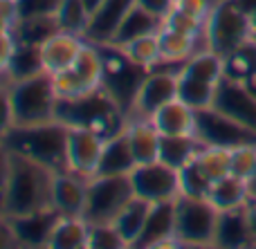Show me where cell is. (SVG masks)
<instances>
[{"label": "cell", "mask_w": 256, "mask_h": 249, "mask_svg": "<svg viewBox=\"0 0 256 249\" xmlns=\"http://www.w3.org/2000/svg\"><path fill=\"white\" fill-rule=\"evenodd\" d=\"M54 171L4 151L2 216H25L50 207Z\"/></svg>", "instance_id": "1"}, {"label": "cell", "mask_w": 256, "mask_h": 249, "mask_svg": "<svg viewBox=\"0 0 256 249\" xmlns=\"http://www.w3.org/2000/svg\"><path fill=\"white\" fill-rule=\"evenodd\" d=\"M2 148L54 173L68 171V126L56 119L34 126L2 128Z\"/></svg>", "instance_id": "2"}, {"label": "cell", "mask_w": 256, "mask_h": 249, "mask_svg": "<svg viewBox=\"0 0 256 249\" xmlns=\"http://www.w3.org/2000/svg\"><path fill=\"white\" fill-rule=\"evenodd\" d=\"M56 92L52 74L27 76L4 83V126H34L56 119Z\"/></svg>", "instance_id": "3"}, {"label": "cell", "mask_w": 256, "mask_h": 249, "mask_svg": "<svg viewBox=\"0 0 256 249\" xmlns=\"http://www.w3.org/2000/svg\"><path fill=\"white\" fill-rule=\"evenodd\" d=\"M56 121L66 126H84L104 139L120 135L128 124V112L106 88H97L74 99L56 101Z\"/></svg>", "instance_id": "4"}, {"label": "cell", "mask_w": 256, "mask_h": 249, "mask_svg": "<svg viewBox=\"0 0 256 249\" xmlns=\"http://www.w3.org/2000/svg\"><path fill=\"white\" fill-rule=\"evenodd\" d=\"M218 211L207 198L176 200V241L178 247H209L214 245L218 227Z\"/></svg>", "instance_id": "5"}, {"label": "cell", "mask_w": 256, "mask_h": 249, "mask_svg": "<svg viewBox=\"0 0 256 249\" xmlns=\"http://www.w3.org/2000/svg\"><path fill=\"white\" fill-rule=\"evenodd\" d=\"M202 38L209 49L227 56L250 38V16L236 0H218L207 16Z\"/></svg>", "instance_id": "6"}, {"label": "cell", "mask_w": 256, "mask_h": 249, "mask_svg": "<svg viewBox=\"0 0 256 249\" xmlns=\"http://www.w3.org/2000/svg\"><path fill=\"white\" fill-rule=\"evenodd\" d=\"M132 196L135 193L128 175H94L88 180L84 218L90 225L112 223Z\"/></svg>", "instance_id": "7"}, {"label": "cell", "mask_w": 256, "mask_h": 249, "mask_svg": "<svg viewBox=\"0 0 256 249\" xmlns=\"http://www.w3.org/2000/svg\"><path fill=\"white\" fill-rule=\"evenodd\" d=\"M104 54V88L117 99L122 108L130 117V108L135 101V94L140 90L142 81L146 79L148 70L140 67L137 63H132L130 58L124 54V49L120 45L104 43L99 45Z\"/></svg>", "instance_id": "8"}, {"label": "cell", "mask_w": 256, "mask_h": 249, "mask_svg": "<svg viewBox=\"0 0 256 249\" xmlns=\"http://www.w3.org/2000/svg\"><path fill=\"white\" fill-rule=\"evenodd\" d=\"M196 137L204 146H220L234 151L245 144H256V130L248 128L245 124L220 112L218 108H204V110H198Z\"/></svg>", "instance_id": "9"}, {"label": "cell", "mask_w": 256, "mask_h": 249, "mask_svg": "<svg viewBox=\"0 0 256 249\" xmlns=\"http://www.w3.org/2000/svg\"><path fill=\"white\" fill-rule=\"evenodd\" d=\"M132 193L148 202H166L180 198V171L155 160L148 164H137L128 173Z\"/></svg>", "instance_id": "10"}, {"label": "cell", "mask_w": 256, "mask_h": 249, "mask_svg": "<svg viewBox=\"0 0 256 249\" xmlns=\"http://www.w3.org/2000/svg\"><path fill=\"white\" fill-rule=\"evenodd\" d=\"M178 74L180 70L166 65H158L148 70L146 79L142 81L130 108V117H153L162 106L178 99Z\"/></svg>", "instance_id": "11"}, {"label": "cell", "mask_w": 256, "mask_h": 249, "mask_svg": "<svg viewBox=\"0 0 256 249\" xmlns=\"http://www.w3.org/2000/svg\"><path fill=\"white\" fill-rule=\"evenodd\" d=\"M106 139L84 126H68V171L90 180L99 173Z\"/></svg>", "instance_id": "12"}, {"label": "cell", "mask_w": 256, "mask_h": 249, "mask_svg": "<svg viewBox=\"0 0 256 249\" xmlns=\"http://www.w3.org/2000/svg\"><path fill=\"white\" fill-rule=\"evenodd\" d=\"M58 211L52 207H45L34 214L25 216H2V227L16 245L22 247H48L50 234L54 223L58 220Z\"/></svg>", "instance_id": "13"}, {"label": "cell", "mask_w": 256, "mask_h": 249, "mask_svg": "<svg viewBox=\"0 0 256 249\" xmlns=\"http://www.w3.org/2000/svg\"><path fill=\"white\" fill-rule=\"evenodd\" d=\"M86 196H88V180L72 171H56L52 175V191L50 207L61 216H84Z\"/></svg>", "instance_id": "14"}, {"label": "cell", "mask_w": 256, "mask_h": 249, "mask_svg": "<svg viewBox=\"0 0 256 249\" xmlns=\"http://www.w3.org/2000/svg\"><path fill=\"white\" fill-rule=\"evenodd\" d=\"M214 108L256 130V97L238 81L222 79V83L218 85Z\"/></svg>", "instance_id": "15"}, {"label": "cell", "mask_w": 256, "mask_h": 249, "mask_svg": "<svg viewBox=\"0 0 256 249\" xmlns=\"http://www.w3.org/2000/svg\"><path fill=\"white\" fill-rule=\"evenodd\" d=\"M135 247H178L176 241V200L155 202L146 227Z\"/></svg>", "instance_id": "16"}, {"label": "cell", "mask_w": 256, "mask_h": 249, "mask_svg": "<svg viewBox=\"0 0 256 249\" xmlns=\"http://www.w3.org/2000/svg\"><path fill=\"white\" fill-rule=\"evenodd\" d=\"M135 7V0H104L94 13L90 16L88 29H86L84 38L88 43L104 45L110 43L115 31L120 29L122 20L126 18V13Z\"/></svg>", "instance_id": "17"}, {"label": "cell", "mask_w": 256, "mask_h": 249, "mask_svg": "<svg viewBox=\"0 0 256 249\" xmlns=\"http://www.w3.org/2000/svg\"><path fill=\"white\" fill-rule=\"evenodd\" d=\"M86 38L72 31H56L50 36L43 45H40V58H43V67L48 74H56L68 67L74 65L79 52L84 49Z\"/></svg>", "instance_id": "18"}, {"label": "cell", "mask_w": 256, "mask_h": 249, "mask_svg": "<svg viewBox=\"0 0 256 249\" xmlns=\"http://www.w3.org/2000/svg\"><path fill=\"white\" fill-rule=\"evenodd\" d=\"M128 144H130L132 157L137 164H148L160 157V130L153 126L148 117H128V124L124 128Z\"/></svg>", "instance_id": "19"}, {"label": "cell", "mask_w": 256, "mask_h": 249, "mask_svg": "<svg viewBox=\"0 0 256 249\" xmlns=\"http://www.w3.org/2000/svg\"><path fill=\"white\" fill-rule=\"evenodd\" d=\"M150 121L160 130V135H196L198 110H194L180 99H173L166 106L160 108L150 117Z\"/></svg>", "instance_id": "20"}, {"label": "cell", "mask_w": 256, "mask_h": 249, "mask_svg": "<svg viewBox=\"0 0 256 249\" xmlns=\"http://www.w3.org/2000/svg\"><path fill=\"white\" fill-rule=\"evenodd\" d=\"M252 198V187L248 180H240L236 175H225V178L216 180L212 184L207 193V200L214 205V209L218 214L222 211H234V209H243Z\"/></svg>", "instance_id": "21"}, {"label": "cell", "mask_w": 256, "mask_h": 249, "mask_svg": "<svg viewBox=\"0 0 256 249\" xmlns=\"http://www.w3.org/2000/svg\"><path fill=\"white\" fill-rule=\"evenodd\" d=\"M90 223L84 216H58L50 234V249H88Z\"/></svg>", "instance_id": "22"}, {"label": "cell", "mask_w": 256, "mask_h": 249, "mask_svg": "<svg viewBox=\"0 0 256 249\" xmlns=\"http://www.w3.org/2000/svg\"><path fill=\"white\" fill-rule=\"evenodd\" d=\"M214 245L225 247V249H240V247L252 245V234H250L245 207L243 209H234V211H222L218 216Z\"/></svg>", "instance_id": "23"}, {"label": "cell", "mask_w": 256, "mask_h": 249, "mask_svg": "<svg viewBox=\"0 0 256 249\" xmlns=\"http://www.w3.org/2000/svg\"><path fill=\"white\" fill-rule=\"evenodd\" d=\"M150 207H153V202L144 200V198L132 196L130 200L126 202L124 209L117 214V218L112 220V225L120 229L122 238L126 241L128 247L137 245V241H140L142 232H144V227H146V220H148Z\"/></svg>", "instance_id": "24"}, {"label": "cell", "mask_w": 256, "mask_h": 249, "mask_svg": "<svg viewBox=\"0 0 256 249\" xmlns=\"http://www.w3.org/2000/svg\"><path fill=\"white\" fill-rule=\"evenodd\" d=\"M200 148H202V142L196 135H162L158 160L171 166V169L180 171L182 166L196 160Z\"/></svg>", "instance_id": "25"}, {"label": "cell", "mask_w": 256, "mask_h": 249, "mask_svg": "<svg viewBox=\"0 0 256 249\" xmlns=\"http://www.w3.org/2000/svg\"><path fill=\"white\" fill-rule=\"evenodd\" d=\"M135 166H137V162L132 157L130 144H128V137L124 130L120 135H115V137L106 139L97 175H128Z\"/></svg>", "instance_id": "26"}, {"label": "cell", "mask_w": 256, "mask_h": 249, "mask_svg": "<svg viewBox=\"0 0 256 249\" xmlns=\"http://www.w3.org/2000/svg\"><path fill=\"white\" fill-rule=\"evenodd\" d=\"M158 38H160V49H162L164 65L182 67L186 58L196 54L198 36H191V34H184V31H178V29H171V27L162 25L158 31Z\"/></svg>", "instance_id": "27"}, {"label": "cell", "mask_w": 256, "mask_h": 249, "mask_svg": "<svg viewBox=\"0 0 256 249\" xmlns=\"http://www.w3.org/2000/svg\"><path fill=\"white\" fill-rule=\"evenodd\" d=\"M180 72H184V74L194 76L198 81H204V83L220 85L222 79H225V58L220 54H216L214 49L204 47L202 52H196L194 56L186 58Z\"/></svg>", "instance_id": "28"}, {"label": "cell", "mask_w": 256, "mask_h": 249, "mask_svg": "<svg viewBox=\"0 0 256 249\" xmlns=\"http://www.w3.org/2000/svg\"><path fill=\"white\" fill-rule=\"evenodd\" d=\"M162 27V20L155 18L153 13H148L146 9H142L140 4L135 2V7L126 13V18L122 20L120 29L115 31L110 43L112 45H124L128 40H135L144 34H153V31H160Z\"/></svg>", "instance_id": "29"}, {"label": "cell", "mask_w": 256, "mask_h": 249, "mask_svg": "<svg viewBox=\"0 0 256 249\" xmlns=\"http://www.w3.org/2000/svg\"><path fill=\"white\" fill-rule=\"evenodd\" d=\"M45 72L43 67V58H40V47L38 45H22L18 43L14 56L9 58V63L2 67L4 74V83L9 81H18V79H27Z\"/></svg>", "instance_id": "30"}, {"label": "cell", "mask_w": 256, "mask_h": 249, "mask_svg": "<svg viewBox=\"0 0 256 249\" xmlns=\"http://www.w3.org/2000/svg\"><path fill=\"white\" fill-rule=\"evenodd\" d=\"M216 92H218V85L198 81V79H194V76L184 74V72H180V74H178V99H180V101H184L186 106H191L194 110L214 108Z\"/></svg>", "instance_id": "31"}, {"label": "cell", "mask_w": 256, "mask_h": 249, "mask_svg": "<svg viewBox=\"0 0 256 249\" xmlns=\"http://www.w3.org/2000/svg\"><path fill=\"white\" fill-rule=\"evenodd\" d=\"M14 36L18 43L22 45H43L50 36H54L56 31H61L56 18L54 16H34V18H22L18 20V25L14 27Z\"/></svg>", "instance_id": "32"}, {"label": "cell", "mask_w": 256, "mask_h": 249, "mask_svg": "<svg viewBox=\"0 0 256 249\" xmlns=\"http://www.w3.org/2000/svg\"><path fill=\"white\" fill-rule=\"evenodd\" d=\"M222 58H225V79L245 83V79L256 70V40L248 38Z\"/></svg>", "instance_id": "33"}, {"label": "cell", "mask_w": 256, "mask_h": 249, "mask_svg": "<svg viewBox=\"0 0 256 249\" xmlns=\"http://www.w3.org/2000/svg\"><path fill=\"white\" fill-rule=\"evenodd\" d=\"M120 47L124 49V54L132 63H137V65L144 67V70H153L155 65L162 63V49H160L158 31L144 34L135 40H128V43L120 45Z\"/></svg>", "instance_id": "34"}, {"label": "cell", "mask_w": 256, "mask_h": 249, "mask_svg": "<svg viewBox=\"0 0 256 249\" xmlns=\"http://www.w3.org/2000/svg\"><path fill=\"white\" fill-rule=\"evenodd\" d=\"M90 16L92 13L86 7L84 0H61L56 13H54V18H56L58 27L63 31H72V34H79V36H84L86 29H88Z\"/></svg>", "instance_id": "35"}, {"label": "cell", "mask_w": 256, "mask_h": 249, "mask_svg": "<svg viewBox=\"0 0 256 249\" xmlns=\"http://www.w3.org/2000/svg\"><path fill=\"white\" fill-rule=\"evenodd\" d=\"M196 162L200 164V169L209 175L212 182L225 178L232 173V151L220 146H204L200 148V153L196 155Z\"/></svg>", "instance_id": "36"}, {"label": "cell", "mask_w": 256, "mask_h": 249, "mask_svg": "<svg viewBox=\"0 0 256 249\" xmlns=\"http://www.w3.org/2000/svg\"><path fill=\"white\" fill-rule=\"evenodd\" d=\"M212 180L209 175L200 169L198 162H189L186 166L180 169V196L186 198H207L209 189H212Z\"/></svg>", "instance_id": "37"}, {"label": "cell", "mask_w": 256, "mask_h": 249, "mask_svg": "<svg viewBox=\"0 0 256 249\" xmlns=\"http://www.w3.org/2000/svg\"><path fill=\"white\" fill-rule=\"evenodd\" d=\"M52 83H54V92H56L58 99H74V97H81V94L92 90L76 74L74 67H68V70L52 74Z\"/></svg>", "instance_id": "38"}, {"label": "cell", "mask_w": 256, "mask_h": 249, "mask_svg": "<svg viewBox=\"0 0 256 249\" xmlns=\"http://www.w3.org/2000/svg\"><path fill=\"white\" fill-rule=\"evenodd\" d=\"M126 241L122 238L120 229L112 223L90 225V243L88 249H126Z\"/></svg>", "instance_id": "39"}, {"label": "cell", "mask_w": 256, "mask_h": 249, "mask_svg": "<svg viewBox=\"0 0 256 249\" xmlns=\"http://www.w3.org/2000/svg\"><path fill=\"white\" fill-rule=\"evenodd\" d=\"M232 175L252 182L256 175V144H245L232 151Z\"/></svg>", "instance_id": "40"}, {"label": "cell", "mask_w": 256, "mask_h": 249, "mask_svg": "<svg viewBox=\"0 0 256 249\" xmlns=\"http://www.w3.org/2000/svg\"><path fill=\"white\" fill-rule=\"evenodd\" d=\"M204 22L202 18H196L191 13H186L184 9L180 7H173L171 11L166 13V18L162 20L164 27H171V29H178V31H184V34H191V36H202L204 34Z\"/></svg>", "instance_id": "41"}, {"label": "cell", "mask_w": 256, "mask_h": 249, "mask_svg": "<svg viewBox=\"0 0 256 249\" xmlns=\"http://www.w3.org/2000/svg\"><path fill=\"white\" fill-rule=\"evenodd\" d=\"M61 0H18V13L22 18L34 16H54Z\"/></svg>", "instance_id": "42"}, {"label": "cell", "mask_w": 256, "mask_h": 249, "mask_svg": "<svg viewBox=\"0 0 256 249\" xmlns=\"http://www.w3.org/2000/svg\"><path fill=\"white\" fill-rule=\"evenodd\" d=\"M176 7L184 9L186 13H191V16H196V18L207 20V16H209V11H212L214 4L209 2V0H178Z\"/></svg>", "instance_id": "43"}, {"label": "cell", "mask_w": 256, "mask_h": 249, "mask_svg": "<svg viewBox=\"0 0 256 249\" xmlns=\"http://www.w3.org/2000/svg\"><path fill=\"white\" fill-rule=\"evenodd\" d=\"M135 2L140 4L142 9H146L148 13H153L155 18H160V20H164V18H166V13L176 7V2H173V0H135Z\"/></svg>", "instance_id": "44"}, {"label": "cell", "mask_w": 256, "mask_h": 249, "mask_svg": "<svg viewBox=\"0 0 256 249\" xmlns=\"http://www.w3.org/2000/svg\"><path fill=\"white\" fill-rule=\"evenodd\" d=\"M0 11H2V29H14L20 20L18 0H0Z\"/></svg>", "instance_id": "45"}, {"label": "cell", "mask_w": 256, "mask_h": 249, "mask_svg": "<svg viewBox=\"0 0 256 249\" xmlns=\"http://www.w3.org/2000/svg\"><path fill=\"white\" fill-rule=\"evenodd\" d=\"M245 216H248L250 234H252V245L256 247V196L250 198V202L245 205Z\"/></svg>", "instance_id": "46"}, {"label": "cell", "mask_w": 256, "mask_h": 249, "mask_svg": "<svg viewBox=\"0 0 256 249\" xmlns=\"http://www.w3.org/2000/svg\"><path fill=\"white\" fill-rule=\"evenodd\" d=\"M236 2L240 4V9H243L248 16H252V13H256V0H236Z\"/></svg>", "instance_id": "47"}, {"label": "cell", "mask_w": 256, "mask_h": 249, "mask_svg": "<svg viewBox=\"0 0 256 249\" xmlns=\"http://www.w3.org/2000/svg\"><path fill=\"white\" fill-rule=\"evenodd\" d=\"M243 85H245V88H248L250 92H252L254 97H256V70H254L252 74L248 76V79H245V83H243Z\"/></svg>", "instance_id": "48"}, {"label": "cell", "mask_w": 256, "mask_h": 249, "mask_svg": "<svg viewBox=\"0 0 256 249\" xmlns=\"http://www.w3.org/2000/svg\"><path fill=\"white\" fill-rule=\"evenodd\" d=\"M250 38L256 40V13L250 16Z\"/></svg>", "instance_id": "49"}, {"label": "cell", "mask_w": 256, "mask_h": 249, "mask_svg": "<svg viewBox=\"0 0 256 249\" xmlns=\"http://www.w3.org/2000/svg\"><path fill=\"white\" fill-rule=\"evenodd\" d=\"M84 2H86V7L90 9V13H94V9H97L99 4L104 2V0H84Z\"/></svg>", "instance_id": "50"}, {"label": "cell", "mask_w": 256, "mask_h": 249, "mask_svg": "<svg viewBox=\"0 0 256 249\" xmlns=\"http://www.w3.org/2000/svg\"><path fill=\"white\" fill-rule=\"evenodd\" d=\"M250 187H252V196H256V175L252 178V182H250Z\"/></svg>", "instance_id": "51"}, {"label": "cell", "mask_w": 256, "mask_h": 249, "mask_svg": "<svg viewBox=\"0 0 256 249\" xmlns=\"http://www.w3.org/2000/svg\"><path fill=\"white\" fill-rule=\"evenodd\" d=\"M173 2H178V0H173Z\"/></svg>", "instance_id": "52"}]
</instances>
